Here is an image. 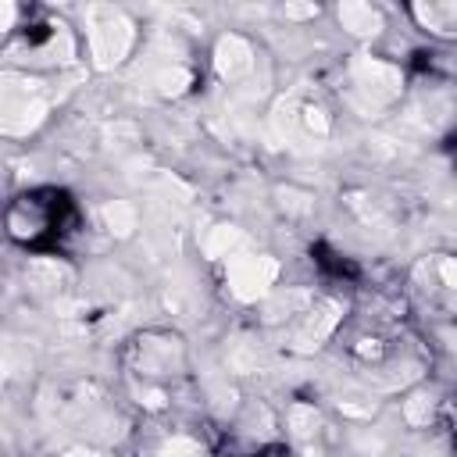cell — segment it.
Segmentation results:
<instances>
[{
    "label": "cell",
    "instance_id": "cell-6",
    "mask_svg": "<svg viewBox=\"0 0 457 457\" xmlns=\"http://www.w3.org/2000/svg\"><path fill=\"white\" fill-rule=\"evenodd\" d=\"M453 457H457V425H453Z\"/></svg>",
    "mask_w": 457,
    "mask_h": 457
},
{
    "label": "cell",
    "instance_id": "cell-4",
    "mask_svg": "<svg viewBox=\"0 0 457 457\" xmlns=\"http://www.w3.org/2000/svg\"><path fill=\"white\" fill-rule=\"evenodd\" d=\"M414 18L425 25V32L457 36V7H453V4H428V7H414Z\"/></svg>",
    "mask_w": 457,
    "mask_h": 457
},
{
    "label": "cell",
    "instance_id": "cell-2",
    "mask_svg": "<svg viewBox=\"0 0 457 457\" xmlns=\"http://www.w3.org/2000/svg\"><path fill=\"white\" fill-rule=\"evenodd\" d=\"M132 353H136V371L143 375V382H175L186 371V350L175 336L146 332L139 336Z\"/></svg>",
    "mask_w": 457,
    "mask_h": 457
},
{
    "label": "cell",
    "instance_id": "cell-1",
    "mask_svg": "<svg viewBox=\"0 0 457 457\" xmlns=\"http://www.w3.org/2000/svg\"><path fill=\"white\" fill-rule=\"evenodd\" d=\"M68 204L57 193H25L7 207V232L14 243L36 246L43 239H54L68 225Z\"/></svg>",
    "mask_w": 457,
    "mask_h": 457
},
{
    "label": "cell",
    "instance_id": "cell-3",
    "mask_svg": "<svg viewBox=\"0 0 457 457\" xmlns=\"http://www.w3.org/2000/svg\"><path fill=\"white\" fill-rule=\"evenodd\" d=\"M86 39H89V50H93V57L100 64H114L132 46V29H129V21L121 14L107 11V21H93L86 29Z\"/></svg>",
    "mask_w": 457,
    "mask_h": 457
},
{
    "label": "cell",
    "instance_id": "cell-5",
    "mask_svg": "<svg viewBox=\"0 0 457 457\" xmlns=\"http://www.w3.org/2000/svg\"><path fill=\"white\" fill-rule=\"evenodd\" d=\"M154 457H207L204 453V446L196 443V439H189V436H171V439H164L161 446H157V453Z\"/></svg>",
    "mask_w": 457,
    "mask_h": 457
}]
</instances>
